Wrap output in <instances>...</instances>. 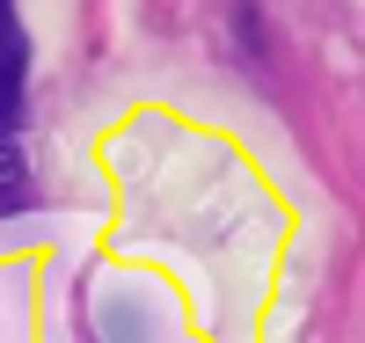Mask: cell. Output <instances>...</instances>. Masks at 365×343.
<instances>
[{"label":"cell","mask_w":365,"mask_h":343,"mask_svg":"<svg viewBox=\"0 0 365 343\" xmlns=\"http://www.w3.org/2000/svg\"><path fill=\"white\" fill-rule=\"evenodd\" d=\"M22 81H29V37L15 0H0V205H22Z\"/></svg>","instance_id":"cell-1"}]
</instances>
